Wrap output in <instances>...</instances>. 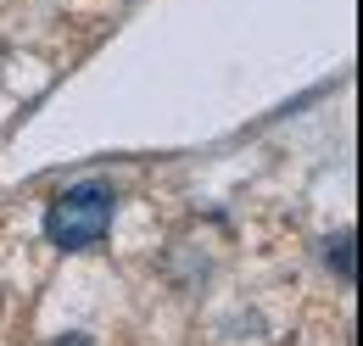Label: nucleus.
<instances>
[{"label": "nucleus", "mask_w": 363, "mask_h": 346, "mask_svg": "<svg viewBox=\"0 0 363 346\" xmlns=\"http://www.w3.org/2000/svg\"><path fill=\"white\" fill-rule=\"evenodd\" d=\"M112 207H118L112 184L84 179V184H73L67 196H56V201H50L45 235L62 246V252H90V246L106 240V229H112Z\"/></svg>", "instance_id": "f257e3e1"}, {"label": "nucleus", "mask_w": 363, "mask_h": 346, "mask_svg": "<svg viewBox=\"0 0 363 346\" xmlns=\"http://www.w3.org/2000/svg\"><path fill=\"white\" fill-rule=\"evenodd\" d=\"M324 257H330V268L341 274V279H352L358 268H352V235H335V240H324Z\"/></svg>", "instance_id": "f03ea898"}, {"label": "nucleus", "mask_w": 363, "mask_h": 346, "mask_svg": "<svg viewBox=\"0 0 363 346\" xmlns=\"http://www.w3.org/2000/svg\"><path fill=\"white\" fill-rule=\"evenodd\" d=\"M56 346H90V341H84V335H67V341H56Z\"/></svg>", "instance_id": "7ed1b4c3"}]
</instances>
